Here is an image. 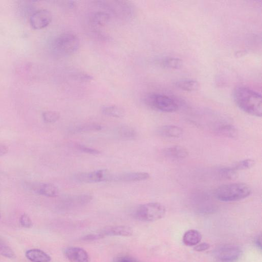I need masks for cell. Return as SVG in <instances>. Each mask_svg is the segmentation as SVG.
<instances>
[{"label": "cell", "instance_id": "6da1fadb", "mask_svg": "<svg viewBox=\"0 0 262 262\" xmlns=\"http://www.w3.org/2000/svg\"><path fill=\"white\" fill-rule=\"evenodd\" d=\"M237 106L246 113L257 117L262 115V101L260 94L247 87L239 86L234 91Z\"/></svg>", "mask_w": 262, "mask_h": 262}, {"label": "cell", "instance_id": "7a4b0ae2", "mask_svg": "<svg viewBox=\"0 0 262 262\" xmlns=\"http://www.w3.org/2000/svg\"><path fill=\"white\" fill-rule=\"evenodd\" d=\"M250 187L244 183L224 184L215 191L216 198L220 202L229 203L238 202L248 198L251 194Z\"/></svg>", "mask_w": 262, "mask_h": 262}, {"label": "cell", "instance_id": "3957f363", "mask_svg": "<svg viewBox=\"0 0 262 262\" xmlns=\"http://www.w3.org/2000/svg\"><path fill=\"white\" fill-rule=\"evenodd\" d=\"M166 214L165 207L158 203L140 205L136 210L135 218L143 222H154L162 219Z\"/></svg>", "mask_w": 262, "mask_h": 262}, {"label": "cell", "instance_id": "277c9868", "mask_svg": "<svg viewBox=\"0 0 262 262\" xmlns=\"http://www.w3.org/2000/svg\"><path fill=\"white\" fill-rule=\"evenodd\" d=\"M146 104L155 110L164 113H174L179 110V106L173 98L160 93H151L145 99Z\"/></svg>", "mask_w": 262, "mask_h": 262}, {"label": "cell", "instance_id": "5b68a950", "mask_svg": "<svg viewBox=\"0 0 262 262\" xmlns=\"http://www.w3.org/2000/svg\"><path fill=\"white\" fill-rule=\"evenodd\" d=\"M80 45L79 38L72 33L60 35L53 42V48L60 55H70L76 52Z\"/></svg>", "mask_w": 262, "mask_h": 262}, {"label": "cell", "instance_id": "8992f818", "mask_svg": "<svg viewBox=\"0 0 262 262\" xmlns=\"http://www.w3.org/2000/svg\"><path fill=\"white\" fill-rule=\"evenodd\" d=\"M114 174L108 170L103 169L89 172L78 173L75 176V179L85 183L113 182Z\"/></svg>", "mask_w": 262, "mask_h": 262}, {"label": "cell", "instance_id": "52a82bcc", "mask_svg": "<svg viewBox=\"0 0 262 262\" xmlns=\"http://www.w3.org/2000/svg\"><path fill=\"white\" fill-rule=\"evenodd\" d=\"M217 257L221 261L232 262L237 260L242 254L240 247L235 245H225L218 248L215 252Z\"/></svg>", "mask_w": 262, "mask_h": 262}, {"label": "cell", "instance_id": "ba28073f", "mask_svg": "<svg viewBox=\"0 0 262 262\" xmlns=\"http://www.w3.org/2000/svg\"><path fill=\"white\" fill-rule=\"evenodd\" d=\"M52 19V16L50 12L47 10H40L31 16L30 24L34 29H42L50 24Z\"/></svg>", "mask_w": 262, "mask_h": 262}, {"label": "cell", "instance_id": "9c48e42d", "mask_svg": "<svg viewBox=\"0 0 262 262\" xmlns=\"http://www.w3.org/2000/svg\"><path fill=\"white\" fill-rule=\"evenodd\" d=\"M150 178L146 172H129L114 174L113 182H136L145 181Z\"/></svg>", "mask_w": 262, "mask_h": 262}, {"label": "cell", "instance_id": "30bf717a", "mask_svg": "<svg viewBox=\"0 0 262 262\" xmlns=\"http://www.w3.org/2000/svg\"><path fill=\"white\" fill-rule=\"evenodd\" d=\"M66 256L70 262H90L88 252L78 247H70L65 250Z\"/></svg>", "mask_w": 262, "mask_h": 262}, {"label": "cell", "instance_id": "8fae6325", "mask_svg": "<svg viewBox=\"0 0 262 262\" xmlns=\"http://www.w3.org/2000/svg\"><path fill=\"white\" fill-rule=\"evenodd\" d=\"M103 238L105 236L130 237L134 234L132 228L127 226H108L99 233Z\"/></svg>", "mask_w": 262, "mask_h": 262}, {"label": "cell", "instance_id": "7c38bea8", "mask_svg": "<svg viewBox=\"0 0 262 262\" xmlns=\"http://www.w3.org/2000/svg\"><path fill=\"white\" fill-rule=\"evenodd\" d=\"M34 191L39 194L48 198H55L58 195V189L56 186L51 183H39L32 186Z\"/></svg>", "mask_w": 262, "mask_h": 262}, {"label": "cell", "instance_id": "4fadbf2b", "mask_svg": "<svg viewBox=\"0 0 262 262\" xmlns=\"http://www.w3.org/2000/svg\"><path fill=\"white\" fill-rule=\"evenodd\" d=\"M164 156L172 159H182L186 158L189 153L186 149L180 146L167 148L163 151Z\"/></svg>", "mask_w": 262, "mask_h": 262}, {"label": "cell", "instance_id": "5bb4252c", "mask_svg": "<svg viewBox=\"0 0 262 262\" xmlns=\"http://www.w3.org/2000/svg\"><path fill=\"white\" fill-rule=\"evenodd\" d=\"M158 134L165 138L178 139L182 136L183 130L175 125H167L161 126L158 129Z\"/></svg>", "mask_w": 262, "mask_h": 262}, {"label": "cell", "instance_id": "9a60e30c", "mask_svg": "<svg viewBox=\"0 0 262 262\" xmlns=\"http://www.w3.org/2000/svg\"><path fill=\"white\" fill-rule=\"evenodd\" d=\"M202 240L201 233L195 230H189L183 235L182 242L187 246H195L201 243Z\"/></svg>", "mask_w": 262, "mask_h": 262}, {"label": "cell", "instance_id": "2e32d148", "mask_svg": "<svg viewBox=\"0 0 262 262\" xmlns=\"http://www.w3.org/2000/svg\"><path fill=\"white\" fill-rule=\"evenodd\" d=\"M26 256L32 262H50L51 258L46 252L38 249L28 250L26 252Z\"/></svg>", "mask_w": 262, "mask_h": 262}, {"label": "cell", "instance_id": "e0dca14e", "mask_svg": "<svg viewBox=\"0 0 262 262\" xmlns=\"http://www.w3.org/2000/svg\"><path fill=\"white\" fill-rule=\"evenodd\" d=\"M102 126L95 122H88L81 124L72 128V132L74 133H88L97 132L102 129Z\"/></svg>", "mask_w": 262, "mask_h": 262}, {"label": "cell", "instance_id": "ac0fdd59", "mask_svg": "<svg viewBox=\"0 0 262 262\" xmlns=\"http://www.w3.org/2000/svg\"><path fill=\"white\" fill-rule=\"evenodd\" d=\"M183 64V60L181 58L175 57H167L161 61L162 67L170 70H179L182 67Z\"/></svg>", "mask_w": 262, "mask_h": 262}, {"label": "cell", "instance_id": "d6986e66", "mask_svg": "<svg viewBox=\"0 0 262 262\" xmlns=\"http://www.w3.org/2000/svg\"><path fill=\"white\" fill-rule=\"evenodd\" d=\"M117 134L122 139L126 140H134L137 139L138 133L133 127L123 125L117 129Z\"/></svg>", "mask_w": 262, "mask_h": 262}, {"label": "cell", "instance_id": "ffe728a7", "mask_svg": "<svg viewBox=\"0 0 262 262\" xmlns=\"http://www.w3.org/2000/svg\"><path fill=\"white\" fill-rule=\"evenodd\" d=\"M175 86L178 89L187 92L198 90L200 85L198 82L191 80H182L177 82Z\"/></svg>", "mask_w": 262, "mask_h": 262}, {"label": "cell", "instance_id": "44dd1931", "mask_svg": "<svg viewBox=\"0 0 262 262\" xmlns=\"http://www.w3.org/2000/svg\"><path fill=\"white\" fill-rule=\"evenodd\" d=\"M217 133L220 135L230 139H235L238 136V131L237 128L232 124H224L219 126Z\"/></svg>", "mask_w": 262, "mask_h": 262}, {"label": "cell", "instance_id": "7402d4cb", "mask_svg": "<svg viewBox=\"0 0 262 262\" xmlns=\"http://www.w3.org/2000/svg\"><path fill=\"white\" fill-rule=\"evenodd\" d=\"M102 112L105 115L120 118L125 115L124 110L116 106H106L102 108Z\"/></svg>", "mask_w": 262, "mask_h": 262}, {"label": "cell", "instance_id": "603a6c76", "mask_svg": "<svg viewBox=\"0 0 262 262\" xmlns=\"http://www.w3.org/2000/svg\"><path fill=\"white\" fill-rule=\"evenodd\" d=\"M255 161L252 159H246L235 163L232 167L235 171L245 170L251 168L254 166Z\"/></svg>", "mask_w": 262, "mask_h": 262}, {"label": "cell", "instance_id": "cb8c5ba5", "mask_svg": "<svg viewBox=\"0 0 262 262\" xmlns=\"http://www.w3.org/2000/svg\"><path fill=\"white\" fill-rule=\"evenodd\" d=\"M110 16L109 14L105 12H97L92 17L93 22L99 26L105 25L109 21Z\"/></svg>", "mask_w": 262, "mask_h": 262}, {"label": "cell", "instance_id": "d4e9b609", "mask_svg": "<svg viewBox=\"0 0 262 262\" xmlns=\"http://www.w3.org/2000/svg\"><path fill=\"white\" fill-rule=\"evenodd\" d=\"M60 114L56 111H47L43 113L42 117L45 122L52 123L60 118Z\"/></svg>", "mask_w": 262, "mask_h": 262}, {"label": "cell", "instance_id": "484cf974", "mask_svg": "<svg viewBox=\"0 0 262 262\" xmlns=\"http://www.w3.org/2000/svg\"><path fill=\"white\" fill-rule=\"evenodd\" d=\"M74 146L78 150L87 154L97 155L101 153V152L97 149L91 148L80 144L75 143L74 144Z\"/></svg>", "mask_w": 262, "mask_h": 262}, {"label": "cell", "instance_id": "4316f807", "mask_svg": "<svg viewBox=\"0 0 262 262\" xmlns=\"http://www.w3.org/2000/svg\"><path fill=\"white\" fill-rule=\"evenodd\" d=\"M220 174L223 178L229 179L234 178L237 174V172L232 167L224 168L220 170Z\"/></svg>", "mask_w": 262, "mask_h": 262}, {"label": "cell", "instance_id": "83f0119b", "mask_svg": "<svg viewBox=\"0 0 262 262\" xmlns=\"http://www.w3.org/2000/svg\"><path fill=\"white\" fill-rule=\"evenodd\" d=\"M21 225L25 228H30L32 226V222L30 217L26 214L22 215L20 218Z\"/></svg>", "mask_w": 262, "mask_h": 262}, {"label": "cell", "instance_id": "f1b7e54d", "mask_svg": "<svg viewBox=\"0 0 262 262\" xmlns=\"http://www.w3.org/2000/svg\"><path fill=\"white\" fill-rule=\"evenodd\" d=\"M0 252H1L2 254L9 258H13L15 257V253L13 251L6 245H4L0 248Z\"/></svg>", "mask_w": 262, "mask_h": 262}, {"label": "cell", "instance_id": "f546056e", "mask_svg": "<svg viewBox=\"0 0 262 262\" xmlns=\"http://www.w3.org/2000/svg\"><path fill=\"white\" fill-rule=\"evenodd\" d=\"M210 248V245L206 242L199 243L194 246L193 249L195 251L203 252L208 250Z\"/></svg>", "mask_w": 262, "mask_h": 262}, {"label": "cell", "instance_id": "4dcf8cb0", "mask_svg": "<svg viewBox=\"0 0 262 262\" xmlns=\"http://www.w3.org/2000/svg\"><path fill=\"white\" fill-rule=\"evenodd\" d=\"M76 79L82 82H89L92 78L88 75L79 73L76 75Z\"/></svg>", "mask_w": 262, "mask_h": 262}, {"label": "cell", "instance_id": "1f68e13d", "mask_svg": "<svg viewBox=\"0 0 262 262\" xmlns=\"http://www.w3.org/2000/svg\"><path fill=\"white\" fill-rule=\"evenodd\" d=\"M114 262H135L133 259L125 256L117 257Z\"/></svg>", "mask_w": 262, "mask_h": 262}, {"label": "cell", "instance_id": "d6a6232c", "mask_svg": "<svg viewBox=\"0 0 262 262\" xmlns=\"http://www.w3.org/2000/svg\"><path fill=\"white\" fill-rule=\"evenodd\" d=\"M261 239H260V238L259 237V238H258L256 240V244H257V245L260 248H261Z\"/></svg>", "mask_w": 262, "mask_h": 262}, {"label": "cell", "instance_id": "836d02e7", "mask_svg": "<svg viewBox=\"0 0 262 262\" xmlns=\"http://www.w3.org/2000/svg\"><path fill=\"white\" fill-rule=\"evenodd\" d=\"M0 217H1V216H0Z\"/></svg>", "mask_w": 262, "mask_h": 262}]
</instances>
